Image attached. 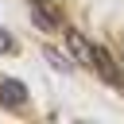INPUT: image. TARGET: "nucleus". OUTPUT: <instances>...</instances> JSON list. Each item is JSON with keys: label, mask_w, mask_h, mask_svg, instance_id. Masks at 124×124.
<instances>
[{"label": "nucleus", "mask_w": 124, "mask_h": 124, "mask_svg": "<svg viewBox=\"0 0 124 124\" xmlns=\"http://www.w3.org/2000/svg\"><path fill=\"white\" fill-rule=\"evenodd\" d=\"M27 8H31V19H35L39 31H58L62 27V19L54 12V0H27Z\"/></svg>", "instance_id": "obj_1"}, {"label": "nucleus", "mask_w": 124, "mask_h": 124, "mask_svg": "<svg viewBox=\"0 0 124 124\" xmlns=\"http://www.w3.org/2000/svg\"><path fill=\"white\" fill-rule=\"evenodd\" d=\"M0 105L23 108V105H27V85H23L19 78H0Z\"/></svg>", "instance_id": "obj_2"}, {"label": "nucleus", "mask_w": 124, "mask_h": 124, "mask_svg": "<svg viewBox=\"0 0 124 124\" xmlns=\"http://www.w3.org/2000/svg\"><path fill=\"white\" fill-rule=\"evenodd\" d=\"M66 43H70V50H74V58H78L81 66H89V70H93V54H97V46H89L81 31H66Z\"/></svg>", "instance_id": "obj_3"}, {"label": "nucleus", "mask_w": 124, "mask_h": 124, "mask_svg": "<svg viewBox=\"0 0 124 124\" xmlns=\"http://www.w3.org/2000/svg\"><path fill=\"white\" fill-rule=\"evenodd\" d=\"M93 70H97V74H101V78H105L108 85H120V70L112 66L108 50H101V46H97V54H93Z\"/></svg>", "instance_id": "obj_4"}, {"label": "nucleus", "mask_w": 124, "mask_h": 124, "mask_svg": "<svg viewBox=\"0 0 124 124\" xmlns=\"http://www.w3.org/2000/svg\"><path fill=\"white\" fill-rule=\"evenodd\" d=\"M43 54H46V62H50V66H54V70H62V74H70V66H74V62H70V58H66V54H58V50H54V46H46V50H43Z\"/></svg>", "instance_id": "obj_5"}, {"label": "nucleus", "mask_w": 124, "mask_h": 124, "mask_svg": "<svg viewBox=\"0 0 124 124\" xmlns=\"http://www.w3.org/2000/svg\"><path fill=\"white\" fill-rule=\"evenodd\" d=\"M0 50H12V35H8L4 27H0Z\"/></svg>", "instance_id": "obj_6"}]
</instances>
